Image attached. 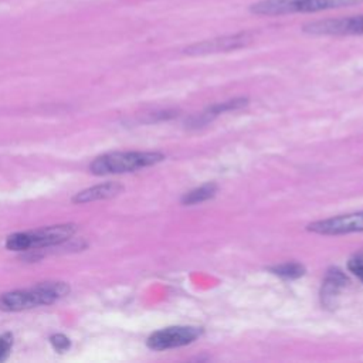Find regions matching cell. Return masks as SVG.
I'll return each mask as SVG.
<instances>
[{
    "label": "cell",
    "mask_w": 363,
    "mask_h": 363,
    "mask_svg": "<svg viewBox=\"0 0 363 363\" xmlns=\"http://www.w3.org/2000/svg\"><path fill=\"white\" fill-rule=\"evenodd\" d=\"M69 286L60 281L40 282L27 289H17L11 292H4L0 295V311L4 312H18L43 305H50L65 295H68Z\"/></svg>",
    "instance_id": "cell-1"
},
{
    "label": "cell",
    "mask_w": 363,
    "mask_h": 363,
    "mask_svg": "<svg viewBox=\"0 0 363 363\" xmlns=\"http://www.w3.org/2000/svg\"><path fill=\"white\" fill-rule=\"evenodd\" d=\"M360 3L363 0H258L250 6V11L257 16H285L352 7Z\"/></svg>",
    "instance_id": "cell-2"
},
{
    "label": "cell",
    "mask_w": 363,
    "mask_h": 363,
    "mask_svg": "<svg viewBox=\"0 0 363 363\" xmlns=\"http://www.w3.org/2000/svg\"><path fill=\"white\" fill-rule=\"evenodd\" d=\"M162 160H164V155L160 152H112L98 156L89 164V170L96 176L119 174L149 167Z\"/></svg>",
    "instance_id": "cell-3"
},
{
    "label": "cell",
    "mask_w": 363,
    "mask_h": 363,
    "mask_svg": "<svg viewBox=\"0 0 363 363\" xmlns=\"http://www.w3.org/2000/svg\"><path fill=\"white\" fill-rule=\"evenodd\" d=\"M75 233L74 224H58L43 227L34 231L14 233L7 237L6 247L11 251H27L33 248H43L58 245L72 237Z\"/></svg>",
    "instance_id": "cell-4"
},
{
    "label": "cell",
    "mask_w": 363,
    "mask_h": 363,
    "mask_svg": "<svg viewBox=\"0 0 363 363\" xmlns=\"http://www.w3.org/2000/svg\"><path fill=\"white\" fill-rule=\"evenodd\" d=\"M302 31L309 35H363V14L309 21Z\"/></svg>",
    "instance_id": "cell-5"
},
{
    "label": "cell",
    "mask_w": 363,
    "mask_h": 363,
    "mask_svg": "<svg viewBox=\"0 0 363 363\" xmlns=\"http://www.w3.org/2000/svg\"><path fill=\"white\" fill-rule=\"evenodd\" d=\"M201 335L203 329L199 326H169L153 332L146 345L152 350H167L190 345Z\"/></svg>",
    "instance_id": "cell-6"
},
{
    "label": "cell",
    "mask_w": 363,
    "mask_h": 363,
    "mask_svg": "<svg viewBox=\"0 0 363 363\" xmlns=\"http://www.w3.org/2000/svg\"><path fill=\"white\" fill-rule=\"evenodd\" d=\"M308 231L322 234V235H340L350 233L363 231V211L340 214L329 217L325 220H318L306 225Z\"/></svg>",
    "instance_id": "cell-7"
},
{
    "label": "cell",
    "mask_w": 363,
    "mask_h": 363,
    "mask_svg": "<svg viewBox=\"0 0 363 363\" xmlns=\"http://www.w3.org/2000/svg\"><path fill=\"white\" fill-rule=\"evenodd\" d=\"M251 41H252V35L247 31H242V33L228 34V35L194 43V44L186 47L183 50V52L189 54V55H206V54L225 52V51H233L237 48L247 47Z\"/></svg>",
    "instance_id": "cell-8"
},
{
    "label": "cell",
    "mask_w": 363,
    "mask_h": 363,
    "mask_svg": "<svg viewBox=\"0 0 363 363\" xmlns=\"http://www.w3.org/2000/svg\"><path fill=\"white\" fill-rule=\"evenodd\" d=\"M122 190H123V187L119 183H113V182L96 184V186L85 189L82 191H78L72 197V201L77 204H82V203H89V201H96V200H105V199L118 196Z\"/></svg>",
    "instance_id": "cell-9"
},
{
    "label": "cell",
    "mask_w": 363,
    "mask_h": 363,
    "mask_svg": "<svg viewBox=\"0 0 363 363\" xmlns=\"http://www.w3.org/2000/svg\"><path fill=\"white\" fill-rule=\"evenodd\" d=\"M347 278L339 268H330L326 272V277L323 279L322 285V303L326 306H332L335 302V298L339 295V292L346 286Z\"/></svg>",
    "instance_id": "cell-10"
},
{
    "label": "cell",
    "mask_w": 363,
    "mask_h": 363,
    "mask_svg": "<svg viewBox=\"0 0 363 363\" xmlns=\"http://www.w3.org/2000/svg\"><path fill=\"white\" fill-rule=\"evenodd\" d=\"M248 104V99L247 98H234V99H230V101H225V102H220V104H216L213 106H210L204 113L200 115L199 121L194 123V125H203V123H207L208 121H211V118L220 115V113H224V112H228V111H237L242 106H245Z\"/></svg>",
    "instance_id": "cell-11"
},
{
    "label": "cell",
    "mask_w": 363,
    "mask_h": 363,
    "mask_svg": "<svg viewBox=\"0 0 363 363\" xmlns=\"http://www.w3.org/2000/svg\"><path fill=\"white\" fill-rule=\"evenodd\" d=\"M217 193V184L216 183H206L200 187H196L193 190H190L189 193H186L182 197V204L184 206H193V204H199L203 201H207L210 199H213Z\"/></svg>",
    "instance_id": "cell-12"
},
{
    "label": "cell",
    "mask_w": 363,
    "mask_h": 363,
    "mask_svg": "<svg viewBox=\"0 0 363 363\" xmlns=\"http://www.w3.org/2000/svg\"><path fill=\"white\" fill-rule=\"evenodd\" d=\"M269 271L274 275H278L285 279H296L305 274V267L299 262H284L269 267Z\"/></svg>",
    "instance_id": "cell-13"
},
{
    "label": "cell",
    "mask_w": 363,
    "mask_h": 363,
    "mask_svg": "<svg viewBox=\"0 0 363 363\" xmlns=\"http://www.w3.org/2000/svg\"><path fill=\"white\" fill-rule=\"evenodd\" d=\"M349 271L363 282V251L354 254L347 262Z\"/></svg>",
    "instance_id": "cell-14"
},
{
    "label": "cell",
    "mask_w": 363,
    "mask_h": 363,
    "mask_svg": "<svg viewBox=\"0 0 363 363\" xmlns=\"http://www.w3.org/2000/svg\"><path fill=\"white\" fill-rule=\"evenodd\" d=\"M11 346H13V335L11 333L0 335V362L10 354Z\"/></svg>",
    "instance_id": "cell-15"
},
{
    "label": "cell",
    "mask_w": 363,
    "mask_h": 363,
    "mask_svg": "<svg viewBox=\"0 0 363 363\" xmlns=\"http://www.w3.org/2000/svg\"><path fill=\"white\" fill-rule=\"evenodd\" d=\"M50 342L52 345V347L58 352H65L68 347H69V339L61 333H57V335H52L50 337Z\"/></svg>",
    "instance_id": "cell-16"
}]
</instances>
